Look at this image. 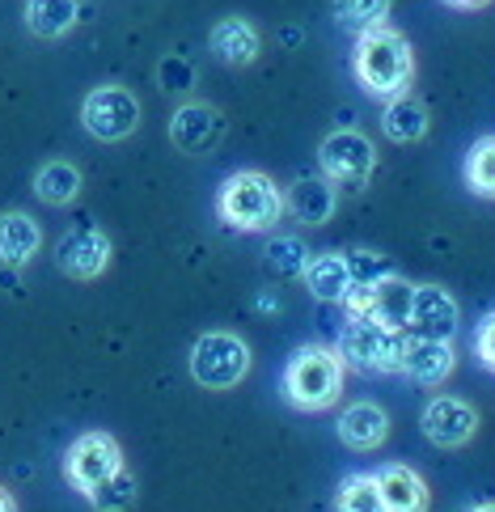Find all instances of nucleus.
I'll return each mask as SVG.
<instances>
[{"label": "nucleus", "instance_id": "f257e3e1", "mask_svg": "<svg viewBox=\"0 0 495 512\" xmlns=\"http://www.w3.org/2000/svg\"><path fill=\"white\" fill-rule=\"evenodd\" d=\"M352 72L369 98H402L415 81V47L398 26H377L369 34H356Z\"/></svg>", "mask_w": 495, "mask_h": 512}, {"label": "nucleus", "instance_id": "f03ea898", "mask_svg": "<svg viewBox=\"0 0 495 512\" xmlns=\"http://www.w3.org/2000/svg\"><path fill=\"white\" fill-rule=\"evenodd\" d=\"M284 212V187L263 170H237L216 191V216L233 233H271Z\"/></svg>", "mask_w": 495, "mask_h": 512}, {"label": "nucleus", "instance_id": "7ed1b4c3", "mask_svg": "<svg viewBox=\"0 0 495 512\" xmlns=\"http://www.w3.org/2000/svg\"><path fill=\"white\" fill-rule=\"evenodd\" d=\"M343 373H347V364L339 356V347L305 343L284 364V377H280L284 402H292L297 411H326V407H335L339 394H343Z\"/></svg>", "mask_w": 495, "mask_h": 512}, {"label": "nucleus", "instance_id": "20e7f679", "mask_svg": "<svg viewBox=\"0 0 495 512\" xmlns=\"http://www.w3.org/2000/svg\"><path fill=\"white\" fill-rule=\"evenodd\" d=\"M402 331H390V326H377V322H360V318H347L339 326V356L343 364H352L360 373H377V377H390L402 373Z\"/></svg>", "mask_w": 495, "mask_h": 512}, {"label": "nucleus", "instance_id": "39448f33", "mask_svg": "<svg viewBox=\"0 0 495 512\" xmlns=\"http://www.w3.org/2000/svg\"><path fill=\"white\" fill-rule=\"evenodd\" d=\"M318 166L339 191H364L377 174V149L356 127H335L318 144Z\"/></svg>", "mask_w": 495, "mask_h": 512}, {"label": "nucleus", "instance_id": "423d86ee", "mask_svg": "<svg viewBox=\"0 0 495 512\" xmlns=\"http://www.w3.org/2000/svg\"><path fill=\"white\" fill-rule=\"evenodd\" d=\"M250 373V343L233 331H208L191 347V377L204 390H233Z\"/></svg>", "mask_w": 495, "mask_h": 512}, {"label": "nucleus", "instance_id": "0eeeda50", "mask_svg": "<svg viewBox=\"0 0 495 512\" xmlns=\"http://www.w3.org/2000/svg\"><path fill=\"white\" fill-rule=\"evenodd\" d=\"M411 292H415V284L390 271V276H381L373 284H356L352 292H347V297H343V314L360 318V322L390 326V331H407Z\"/></svg>", "mask_w": 495, "mask_h": 512}, {"label": "nucleus", "instance_id": "6e6552de", "mask_svg": "<svg viewBox=\"0 0 495 512\" xmlns=\"http://www.w3.org/2000/svg\"><path fill=\"white\" fill-rule=\"evenodd\" d=\"M81 127L94 140H106V144L127 140L140 127V102H136V94H132V89H123V85L89 89L85 102H81Z\"/></svg>", "mask_w": 495, "mask_h": 512}, {"label": "nucleus", "instance_id": "1a4fd4ad", "mask_svg": "<svg viewBox=\"0 0 495 512\" xmlns=\"http://www.w3.org/2000/svg\"><path fill=\"white\" fill-rule=\"evenodd\" d=\"M123 466V449L110 432H81L64 453V479L68 487H77L81 496H89L102 479H110Z\"/></svg>", "mask_w": 495, "mask_h": 512}, {"label": "nucleus", "instance_id": "9d476101", "mask_svg": "<svg viewBox=\"0 0 495 512\" xmlns=\"http://www.w3.org/2000/svg\"><path fill=\"white\" fill-rule=\"evenodd\" d=\"M220 140H225V115L216 111L212 102H182L174 119H170V144L178 153L204 157L216 153Z\"/></svg>", "mask_w": 495, "mask_h": 512}, {"label": "nucleus", "instance_id": "9b49d317", "mask_svg": "<svg viewBox=\"0 0 495 512\" xmlns=\"http://www.w3.org/2000/svg\"><path fill=\"white\" fill-rule=\"evenodd\" d=\"M110 237L98 229V225H81V229H68L60 237V246H55V263H60L64 276L72 280H98L102 271L110 267Z\"/></svg>", "mask_w": 495, "mask_h": 512}, {"label": "nucleus", "instance_id": "f8f14e48", "mask_svg": "<svg viewBox=\"0 0 495 512\" xmlns=\"http://www.w3.org/2000/svg\"><path fill=\"white\" fill-rule=\"evenodd\" d=\"M419 428H424V436L436 449H462L470 436L479 432V411H474L466 398L440 394L424 407V415H419Z\"/></svg>", "mask_w": 495, "mask_h": 512}, {"label": "nucleus", "instance_id": "ddd939ff", "mask_svg": "<svg viewBox=\"0 0 495 512\" xmlns=\"http://www.w3.org/2000/svg\"><path fill=\"white\" fill-rule=\"evenodd\" d=\"M457 326H462V314H457L453 292L440 288V284H415L407 331L424 335V339H453Z\"/></svg>", "mask_w": 495, "mask_h": 512}, {"label": "nucleus", "instance_id": "4468645a", "mask_svg": "<svg viewBox=\"0 0 495 512\" xmlns=\"http://www.w3.org/2000/svg\"><path fill=\"white\" fill-rule=\"evenodd\" d=\"M453 339H424V335H411L402 339V377L415 381V386H440L449 381L453 373Z\"/></svg>", "mask_w": 495, "mask_h": 512}, {"label": "nucleus", "instance_id": "2eb2a0df", "mask_svg": "<svg viewBox=\"0 0 495 512\" xmlns=\"http://www.w3.org/2000/svg\"><path fill=\"white\" fill-rule=\"evenodd\" d=\"M339 441L352 449V453H373L385 445V436H390V415H385L381 402H369V398H360L352 402L343 415H339Z\"/></svg>", "mask_w": 495, "mask_h": 512}, {"label": "nucleus", "instance_id": "dca6fc26", "mask_svg": "<svg viewBox=\"0 0 495 512\" xmlns=\"http://www.w3.org/2000/svg\"><path fill=\"white\" fill-rule=\"evenodd\" d=\"M284 208L301 225H326L339 208V187L326 174H305L284 191Z\"/></svg>", "mask_w": 495, "mask_h": 512}, {"label": "nucleus", "instance_id": "f3484780", "mask_svg": "<svg viewBox=\"0 0 495 512\" xmlns=\"http://www.w3.org/2000/svg\"><path fill=\"white\" fill-rule=\"evenodd\" d=\"M208 47H212V56L220 64L246 68V64L259 60L263 39H259V30H254L250 17H220V22L212 26V34H208Z\"/></svg>", "mask_w": 495, "mask_h": 512}, {"label": "nucleus", "instance_id": "a211bd4d", "mask_svg": "<svg viewBox=\"0 0 495 512\" xmlns=\"http://www.w3.org/2000/svg\"><path fill=\"white\" fill-rule=\"evenodd\" d=\"M301 280L309 288L314 301L326 305H343V297L352 292V271H347V254L343 250H322V254H309V263L301 271Z\"/></svg>", "mask_w": 495, "mask_h": 512}, {"label": "nucleus", "instance_id": "6ab92c4d", "mask_svg": "<svg viewBox=\"0 0 495 512\" xmlns=\"http://www.w3.org/2000/svg\"><path fill=\"white\" fill-rule=\"evenodd\" d=\"M377 474L381 496L390 512H428V483L407 466V462H385Z\"/></svg>", "mask_w": 495, "mask_h": 512}, {"label": "nucleus", "instance_id": "aec40b11", "mask_svg": "<svg viewBox=\"0 0 495 512\" xmlns=\"http://www.w3.org/2000/svg\"><path fill=\"white\" fill-rule=\"evenodd\" d=\"M43 246V229L30 212H0V263L5 267H26Z\"/></svg>", "mask_w": 495, "mask_h": 512}, {"label": "nucleus", "instance_id": "412c9836", "mask_svg": "<svg viewBox=\"0 0 495 512\" xmlns=\"http://www.w3.org/2000/svg\"><path fill=\"white\" fill-rule=\"evenodd\" d=\"M428 127H432V115H428V106L411 98V94H402V98H390L385 102V111H381V136L385 140H394V144H419L428 136Z\"/></svg>", "mask_w": 495, "mask_h": 512}, {"label": "nucleus", "instance_id": "4be33fe9", "mask_svg": "<svg viewBox=\"0 0 495 512\" xmlns=\"http://www.w3.org/2000/svg\"><path fill=\"white\" fill-rule=\"evenodd\" d=\"M22 17L34 39H64L81 22V0H26Z\"/></svg>", "mask_w": 495, "mask_h": 512}, {"label": "nucleus", "instance_id": "5701e85b", "mask_svg": "<svg viewBox=\"0 0 495 512\" xmlns=\"http://www.w3.org/2000/svg\"><path fill=\"white\" fill-rule=\"evenodd\" d=\"M81 170L72 166V161H47V166H39V174H34V195L43 199L47 208H68L72 199L81 195Z\"/></svg>", "mask_w": 495, "mask_h": 512}, {"label": "nucleus", "instance_id": "b1692460", "mask_svg": "<svg viewBox=\"0 0 495 512\" xmlns=\"http://www.w3.org/2000/svg\"><path fill=\"white\" fill-rule=\"evenodd\" d=\"M394 0H330V17L347 34H369L377 26H390Z\"/></svg>", "mask_w": 495, "mask_h": 512}, {"label": "nucleus", "instance_id": "393cba45", "mask_svg": "<svg viewBox=\"0 0 495 512\" xmlns=\"http://www.w3.org/2000/svg\"><path fill=\"white\" fill-rule=\"evenodd\" d=\"M335 512H390L381 496V483L373 470H352L339 479L335 491Z\"/></svg>", "mask_w": 495, "mask_h": 512}, {"label": "nucleus", "instance_id": "a878e982", "mask_svg": "<svg viewBox=\"0 0 495 512\" xmlns=\"http://www.w3.org/2000/svg\"><path fill=\"white\" fill-rule=\"evenodd\" d=\"M466 187L479 199H495V136H479L462 161Z\"/></svg>", "mask_w": 495, "mask_h": 512}, {"label": "nucleus", "instance_id": "bb28decb", "mask_svg": "<svg viewBox=\"0 0 495 512\" xmlns=\"http://www.w3.org/2000/svg\"><path fill=\"white\" fill-rule=\"evenodd\" d=\"M305 263H309V246L301 242V237H271L267 250H263V267L271 271L275 280L301 276Z\"/></svg>", "mask_w": 495, "mask_h": 512}, {"label": "nucleus", "instance_id": "cd10ccee", "mask_svg": "<svg viewBox=\"0 0 495 512\" xmlns=\"http://www.w3.org/2000/svg\"><path fill=\"white\" fill-rule=\"evenodd\" d=\"M85 500L94 504L98 512H123V508H132L136 504V474L127 470V466H119L110 479H102L94 491H89Z\"/></svg>", "mask_w": 495, "mask_h": 512}, {"label": "nucleus", "instance_id": "c85d7f7f", "mask_svg": "<svg viewBox=\"0 0 495 512\" xmlns=\"http://www.w3.org/2000/svg\"><path fill=\"white\" fill-rule=\"evenodd\" d=\"M157 85L165 89V94H187V89L195 85V64L182 60V56H165L157 64Z\"/></svg>", "mask_w": 495, "mask_h": 512}, {"label": "nucleus", "instance_id": "c756f323", "mask_svg": "<svg viewBox=\"0 0 495 512\" xmlns=\"http://www.w3.org/2000/svg\"><path fill=\"white\" fill-rule=\"evenodd\" d=\"M343 254H347V271H352V288L356 284H373V280H381V276H390V271H394L373 250H343Z\"/></svg>", "mask_w": 495, "mask_h": 512}, {"label": "nucleus", "instance_id": "7c9ffc66", "mask_svg": "<svg viewBox=\"0 0 495 512\" xmlns=\"http://www.w3.org/2000/svg\"><path fill=\"white\" fill-rule=\"evenodd\" d=\"M474 356H479L487 373H495V309L483 314V322L474 326Z\"/></svg>", "mask_w": 495, "mask_h": 512}, {"label": "nucleus", "instance_id": "2f4dec72", "mask_svg": "<svg viewBox=\"0 0 495 512\" xmlns=\"http://www.w3.org/2000/svg\"><path fill=\"white\" fill-rule=\"evenodd\" d=\"M445 5H449V9H487L491 0H445Z\"/></svg>", "mask_w": 495, "mask_h": 512}, {"label": "nucleus", "instance_id": "473e14b6", "mask_svg": "<svg viewBox=\"0 0 495 512\" xmlns=\"http://www.w3.org/2000/svg\"><path fill=\"white\" fill-rule=\"evenodd\" d=\"M0 512H17V500L9 496V491H5V487H0Z\"/></svg>", "mask_w": 495, "mask_h": 512}, {"label": "nucleus", "instance_id": "72a5a7b5", "mask_svg": "<svg viewBox=\"0 0 495 512\" xmlns=\"http://www.w3.org/2000/svg\"><path fill=\"white\" fill-rule=\"evenodd\" d=\"M470 512H495V504H491V500H487V504H474Z\"/></svg>", "mask_w": 495, "mask_h": 512}]
</instances>
